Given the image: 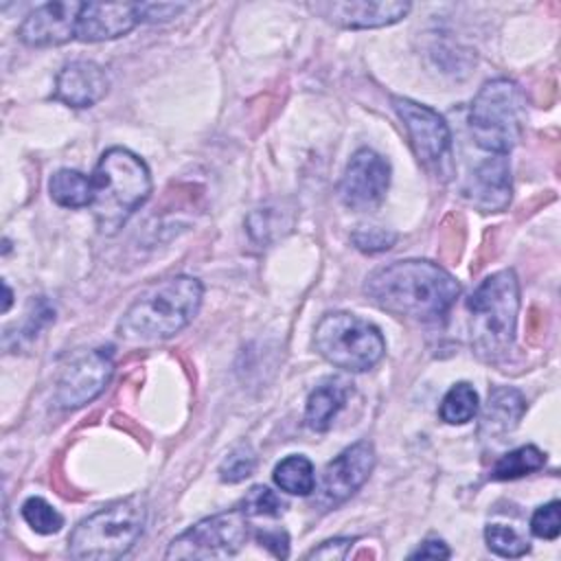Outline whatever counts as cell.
I'll list each match as a JSON object with an SVG mask.
<instances>
[{"label":"cell","mask_w":561,"mask_h":561,"mask_svg":"<svg viewBox=\"0 0 561 561\" xmlns=\"http://www.w3.org/2000/svg\"><path fill=\"white\" fill-rule=\"evenodd\" d=\"M248 539V515L241 508L204 517L171 539L167 559H226Z\"/></svg>","instance_id":"cell-8"},{"label":"cell","mask_w":561,"mask_h":561,"mask_svg":"<svg viewBox=\"0 0 561 561\" xmlns=\"http://www.w3.org/2000/svg\"><path fill=\"white\" fill-rule=\"evenodd\" d=\"M526 412V401L519 390L495 386L489 392L484 414H482V427L491 434H506L517 427L519 419Z\"/></svg>","instance_id":"cell-18"},{"label":"cell","mask_w":561,"mask_h":561,"mask_svg":"<svg viewBox=\"0 0 561 561\" xmlns=\"http://www.w3.org/2000/svg\"><path fill=\"white\" fill-rule=\"evenodd\" d=\"M92 210L101 232L114 234L147 202L151 175L147 164L123 147L107 149L92 175Z\"/></svg>","instance_id":"cell-4"},{"label":"cell","mask_w":561,"mask_h":561,"mask_svg":"<svg viewBox=\"0 0 561 561\" xmlns=\"http://www.w3.org/2000/svg\"><path fill=\"white\" fill-rule=\"evenodd\" d=\"M449 557L451 552L440 539H427L410 554V559H449Z\"/></svg>","instance_id":"cell-34"},{"label":"cell","mask_w":561,"mask_h":561,"mask_svg":"<svg viewBox=\"0 0 561 561\" xmlns=\"http://www.w3.org/2000/svg\"><path fill=\"white\" fill-rule=\"evenodd\" d=\"M469 340L478 359L504 362L515 344L519 311V280L513 270L486 276L467 298Z\"/></svg>","instance_id":"cell-3"},{"label":"cell","mask_w":561,"mask_h":561,"mask_svg":"<svg viewBox=\"0 0 561 561\" xmlns=\"http://www.w3.org/2000/svg\"><path fill=\"white\" fill-rule=\"evenodd\" d=\"M22 519L39 535H53L64 526V517L61 513L48 504L44 497H28L22 508Z\"/></svg>","instance_id":"cell-24"},{"label":"cell","mask_w":561,"mask_h":561,"mask_svg":"<svg viewBox=\"0 0 561 561\" xmlns=\"http://www.w3.org/2000/svg\"><path fill=\"white\" fill-rule=\"evenodd\" d=\"M394 112L403 121L410 145L419 162L427 169H443L451 158V134L445 118L432 107L405 96H392Z\"/></svg>","instance_id":"cell-9"},{"label":"cell","mask_w":561,"mask_h":561,"mask_svg":"<svg viewBox=\"0 0 561 561\" xmlns=\"http://www.w3.org/2000/svg\"><path fill=\"white\" fill-rule=\"evenodd\" d=\"M469 199L484 213L504 210L511 202V169L506 156H491L480 162L469 182Z\"/></svg>","instance_id":"cell-17"},{"label":"cell","mask_w":561,"mask_h":561,"mask_svg":"<svg viewBox=\"0 0 561 561\" xmlns=\"http://www.w3.org/2000/svg\"><path fill=\"white\" fill-rule=\"evenodd\" d=\"M147 524V502L129 495L81 519L70 537L68 552L79 561H114L125 557Z\"/></svg>","instance_id":"cell-5"},{"label":"cell","mask_w":561,"mask_h":561,"mask_svg":"<svg viewBox=\"0 0 561 561\" xmlns=\"http://www.w3.org/2000/svg\"><path fill=\"white\" fill-rule=\"evenodd\" d=\"M83 2L64 0V2H46L33 9L18 28V37L26 46L44 48V46H61L70 39H77V26Z\"/></svg>","instance_id":"cell-13"},{"label":"cell","mask_w":561,"mask_h":561,"mask_svg":"<svg viewBox=\"0 0 561 561\" xmlns=\"http://www.w3.org/2000/svg\"><path fill=\"white\" fill-rule=\"evenodd\" d=\"M478 408H480V403H478V392L473 390V386L467 381H458L443 397L438 414L449 425H462V423H469L478 414Z\"/></svg>","instance_id":"cell-23"},{"label":"cell","mask_w":561,"mask_h":561,"mask_svg":"<svg viewBox=\"0 0 561 561\" xmlns=\"http://www.w3.org/2000/svg\"><path fill=\"white\" fill-rule=\"evenodd\" d=\"M390 186V164L373 149H359L348 160L340 180V199L351 210L377 208Z\"/></svg>","instance_id":"cell-10"},{"label":"cell","mask_w":561,"mask_h":561,"mask_svg":"<svg viewBox=\"0 0 561 561\" xmlns=\"http://www.w3.org/2000/svg\"><path fill=\"white\" fill-rule=\"evenodd\" d=\"M530 530L539 539H557L561 533V515H559V502L552 500L543 506H539L530 517Z\"/></svg>","instance_id":"cell-29"},{"label":"cell","mask_w":561,"mask_h":561,"mask_svg":"<svg viewBox=\"0 0 561 561\" xmlns=\"http://www.w3.org/2000/svg\"><path fill=\"white\" fill-rule=\"evenodd\" d=\"M366 296L383 311L421 322L440 320L460 294L458 280L432 261H392L364 283Z\"/></svg>","instance_id":"cell-1"},{"label":"cell","mask_w":561,"mask_h":561,"mask_svg":"<svg viewBox=\"0 0 561 561\" xmlns=\"http://www.w3.org/2000/svg\"><path fill=\"white\" fill-rule=\"evenodd\" d=\"M254 467H256V456H254V451H252L248 445H239V447H234V449L221 460V465H219V478H221L224 482L234 484V482H241V480H245L248 476H252Z\"/></svg>","instance_id":"cell-27"},{"label":"cell","mask_w":561,"mask_h":561,"mask_svg":"<svg viewBox=\"0 0 561 561\" xmlns=\"http://www.w3.org/2000/svg\"><path fill=\"white\" fill-rule=\"evenodd\" d=\"M375 447L368 440H357L340 451L322 471L318 486V504L333 508L348 500L375 469Z\"/></svg>","instance_id":"cell-12"},{"label":"cell","mask_w":561,"mask_h":561,"mask_svg":"<svg viewBox=\"0 0 561 561\" xmlns=\"http://www.w3.org/2000/svg\"><path fill=\"white\" fill-rule=\"evenodd\" d=\"M184 9L186 4H173V2H138L140 22H164L175 18Z\"/></svg>","instance_id":"cell-32"},{"label":"cell","mask_w":561,"mask_h":561,"mask_svg":"<svg viewBox=\"0 0 561 561\" xmlns=\"http://www.w3.org/2000/svg\"><path fill=\"white\" fill-rule=\"evenodd\" d=\"M107 75L94 61H70L66 64L57 79L53 99L70 105V107H92L107 92Z\"/></svg>","instance_id":"cell-16"},{"label":"cell","mask_w":561,"mask_h":561,"mask_svg":"<svg viewBox=\"0 0 561 561\" xmlns=\"http://www.w3.org/2000/svg\"><path fill=\"white\" fill-rule=\"evenodd\" d=\"M4 285V305H2V311L7 313L9 311V307H11V289H9V285L7 283H2Z\"/></svg>","instance_id":"cell-35"},{"label":"cell","mask_w":561,"mask_h":561,"mask_svg":"<svg viewBox=\"0 0 561 561\" xmlns=\"http://www.w3.org/2000/svg\"><path fill=\"white\" fill-rule=\"evenodd\" d=\"M114 373V359L110 348H94L75 362H70L55 388V403L64 410L81 408L94 401Z\"/></svg>","instance_id":"cell-11"},{"label":"cell","mask_w":561,"mask_h":561,"mask_svg":"<svg viewBox=\"0 0 561 561\" xmlns=\"http://www.w3.org/2000/svg\"><path fill=\"white\" fill-rule=\"evenodd\" d=\"M50 199L64 208H85L92 206L94 188L92 178H85L75 169H59L48 180Z\"/></svg>","instance_id":"cell-20"},{"label":"cell","mask_w":561,"mask_h":561,"mask_svg":"<svg viewBox=\"0 0 561 561\" xmlns=\"http://www.w3.org/2000/svg\"><path fill=\"white\" fill-rule=\"evenodd\" d=\"M346 386L337 379L324 381L311 390L305 405V423L313 432H327L346 403Z\"/></svg>","instance_id":"cell-19"},{"label":"cell","mask_w":561,"mask_h":561,"mask_svg":"<svg viewBox=\"0 0 561 561\" xmlns=\"http://www.w3.org/2000/svg\"><path fill=\"white\" fill-rule=\"evenodd\" d=\"M313 13L327 18L329 22L344 26V28H379L399 22L408 15L410 2L399 0H383V2H368V0H346V2H311L307 4Z\"/></svg>","instance_id":"cell-14"},{"label":"cell","mask_w":561,"mask_h":561,"mask_svg":"<svg viewBox=\"0 0 561 561\" xmlns=\"http://www.w3.org/2000/svg\"><path fill=\"white\" fill-rule=\"evenodd\" d=\"M204 287L197 278L178 274L147 285L118 320V335L129 342L167 340L193 322Z\"/></svg>","instance_id":"cell-2"},{"label":"cell","mask_w":561,"mask_h":561,"mask_svg":"<svg viewBox=\"0 0 561 561\" xmlns=\"http://www.w3.org/2000/svg\"><path fill=\"white\" fill-rule=\"evenodd\" d=\"M280 226L289 228V224H283V217L272 208H259L248 217V232L259 243H270L274 237H278Z\"/></svg>","instance_id":"cell-28"},{"label":"cell","mask_w":561,"mask_h":561,"mask_svg":"<svg viewBox=\"0 0 561 561\" xmlns=\"http://www.w3.org/2000/svg\"><path fill=\"white\" fill-rule=\"evenodd\" d=\"M140 22L138 2H83L77 39L105 42L129 33Z\"/></svg>","instance_id":"cell-15"},{"label":"cell","mask_w":561,"mask_h":561,"mask_svg":"<svg viewBox=\"0 0 561 561\" xmlns=\"http://www.w3.org/2000/svg\"><path fill=\"white\" fill-rule=\"evenodd\" d=\"M546 462V454L535 445H522L495 460L491 467L493 480H517L533 471H539Z\"/></svg>","instance_id":"cell-22"},{"label":"cell","mask_w":561,"mask_h":561,"mask_svg":"<svg viewBox=\"0 0 561 561\" xmlns=\"http://www.w3.org/2000/svg\"><path fill=\"white\" fill-rule=\"evenodd\" d=\"M316 351L333 366L362 373L373 368L386 353L381 331L353 313H327L313 333Z\"/></svg>","instance_id":"cell-7"},{"label":"cell","mask_w":561,"mask_h":561,"mask_svg":"<svg viewBox=\"0 0 561 561\" xmlns=\"http://www.w3.org/2000/svg\"><path fill=\"white\" fill-rule=\"evenodd\" d=\"M353 243L357 250L362 252H368V254H377V252H383L388 248H392V243L397 241V234L392 230H386V228H377V226H370V228H359L351 234Z\"/></svg>","instance_id":"cell-30"},{"label":"cell","mask_w":561,"mask_h":561,"mask_svg":"<svg viewBox=\"0 0 561 561\" xmlns=\"http://www.w3.org/2000/svg\"><path fill=\"white\" fill-rule=\"evenodd\" d=\"M355 539H348V537H335V539H329V541H322L318 548H313L307 559H327V561H340V559H346L351 546H353Z\"/></svg>","instance_id":"cell-33"},{"label":"cell","mask_w":561,"mask_h":561,"mask_svg":"<svg viewBox=\"0 0 561 561\" xmlns=\"http://www.w3.org/2000/svg\"><path fill=\"white\" fill-rule=\"evenodd\" d=\"M524 94L511 79H491L473 96L469 129L476 145L489 153L506 156L522 136Z\"/></svg>","instance_id":"cell-6"},{"label":"cell","mask_w":561,"mask_h":561,"mask_svg":"<svg viewBox=\"0 0 561 561\" xmlns=\"http://www.w3.org/2000/svg\"><path fill=\"white\" fill-rule=\"evenodd\" d=\"M239 508L248 517H280L285 511V502L272 489L256 484L245 493Z\"/></svg>","instance_id":"cell-26"},{"label":"cell","mask_w":561,"mask_h":561,"mask_svg":"<svg viewBox=\"0 0 561 561\" xmlns=\"http://www.w3.org/2000/svg\"><path fill=\"white\" fill-rule=\"evenodd\" d=\"M274 482L289 495H311L316 489V471L307 456L291 454L274 467Z\"/></svg>","instance_id":"cell-21"},{"label":"cell","mask_w":561,"mask_h":561,"mask_svg":"<svg viewBox=\"0 0 561 561\" xmlns=\"http://www.w3.org/2000/svg\"><path fill=\"white\" fill-rule=\"evenodd\" d=\"M256 541L263 548H267L278 559H287L289 557V535L283 528L256 530Z\"/></svg>","instance_id":"cell-31"},{"label":"cell","mask_w":561,"mask_h":561,"mask_svg":"<svg viewBox=\"0 0 561 561\" xmlns=\"http://www.w3.org/2000/svg\"><path fill=\"white\" fill-rule=\"evenodd\" d=\"M484 541L489 546L491 552L500 554V557H524L530 550V543L515 533L511 526L504 524H489L484 528Z\"/></svg>","instance_id":"cell-25"}]
</instances>
